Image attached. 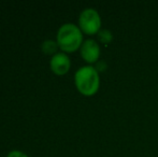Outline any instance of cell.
Wrapping results in <instances>:
<instances>
[{"mask_svg":"<svg viewBox=\"0 0 158 157\" xmlns=\"http://www.w3.org/2000/svg\"><path fill=\"white\" fill-rule=\"evenodd\" d=\"M74 81L79 92L85 96H93L99 89V72L93 66H84L77 69Z\"/></svg>","mask_w":158,"mask_h":157,"instance_id":"1","label":"cell"},{"mask_svg":"<svg viewBox=\"0 0 158 157\" xmlns=\"http://www.w3.org/2000/svg\"><path fill=\"white\" fill-rule=\"evenodd\" d=\"M57 43L64 52H74L83 44L82 30L74 24H64L57 32Z\"/></svg>","mask_w":158,"mask_h":157,"instance_id":"2","label":"cell"},{"mask_svg":"<svg viewBox=\"0 0 158 157\" xmlns=\"http://www.w3.org/2000/svg\"><path fill=\"white\" fill-rule=\"evenodd\" d=\"M80 29L87 35L98 34L101 29V17L97 10L87 8L83 10L79 17Z\"/></svg>","mask_w":158,"mask_h":157,"instance_id":"3","label":"cell"},{"mask_svg":"<svg viewBox=\"0 0 158 157\" xmlns=\"http://www.w3.org/2000/svg\"><path fill=\"white\" fill-rule=\"evenodd\" d=\"M81 55L88 64L97 63L100 56V46L97 41L93 39L85 40L81 46Z\"/></svg>","mask_w":158,"mask_h":157,"instance_id":"4","label":"cell"},{"mask_svg":"<svg viewBox=\"0 0 158 157\" xmlns=\"http://www.w3.org/2000/svg\"><path fill=\"white\" fill-rule=\"evenodd\" d=\"M51 68L56 74H64L70 68V59L64 53H56L51 59Z\"/></svg>","mask_w":158,"mask_h":157,"instance_id":"5","label":"cell"},{"mask_svg":"<svg viewBox=\"0 0 158 157\" xmlns=\"http://www.w3.org/2000/svg\"><path fill=\"white\" fill-rule=\"evenodd\" d=\"M57 48H58V43L53 40H46L42 44V50L45 54H54L57 51Z\"/></svg>","mask_w":158,"mask_h":157,"instance_id":"6","label":"cell"},{"mask_svg":"<svg viewBox=\"0 0 158 157\" xmlns=\"http://www.w3.org/2000/svg\"><path fill=\"white\" fill-rule=\"evenodd\" d=\"M97 36L99 41L104 44H109L113 40V35L109 29H100L99 32L97 34Z\"/></svg>","mask_w":158,"mask_h":157,"instance_id":"7","label":"cell"},{"mask_svg":"<svg viewBox=\"0 0 158 157\" xmlns=\"http://www.w3.org/2000/svg\"><path fill=\"white\" fill-rule=\"evenodd\" d=\"M8 157H27V155L21 151H12L11 153H9Z\"/></svg>","mask_w":158,"mask_h":157,"instance_id":"8","label":"cell"},{"mask_svg":"<svg viewBox=\"0 0 158 157\" xmlns=\"http://www.w3.org/2000/svg\"><path fill=\"white\" fill-rule=\"evenodd\" d=\"M96 69H97V71L99 72V71H103L104 69H106V61H103V60H101V61H98L97 63V66H96Z\"/></svg>","mask_w":158,"mask_h":157,"instance_id":"9","label":"cell"}]
</instances>
